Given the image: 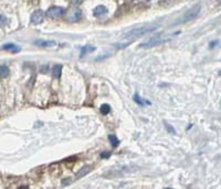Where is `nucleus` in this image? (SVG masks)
<instances>
[{"label":"nucleus","instance_id":"obj_1","mask_svg":"<svg viewBox=\"0 0 221 189\" xmlns=\"http://www.w3.org/2000/svg\"><path fill=\"white\" fill-rule=\"evenodd\" d=\"M172 37H175V35H170V37H167V38H166V35H155V37H153V38L148 39L147 41L141 43V44H139V48H151V47L157 45V44H159V43H162V42H166L168 41V40H170Z\"/></svg>","mask_w":221,"mask_h":189},{"label":"nucleus","instance_id":"obj_2","mask_svg":"<svg viewBox=\"0 0 221 189\" xmlns=\"http://www.w3.org/2000/svg\"><path fill=\"white\" fill-rule=\"evenodd\" d=\"M200 11H201V5H200V3H197V5H195L193 8H190V9L182 16V18H181L180 20L177 21L176 23H185V22H188L189 20H193V19H195V18L200 14Z\"/></svg>","mask_w":221,"mask_h":189},{"label":"nucleus","instance_id":"obj_3","mask_svg":"<svg viewBox=\"0 0 221 189\" xmlns=\"http://www.w3.org/2000/svg\"><path fill=\"white\" fill-rule=\"evenodd\" d=\"M155 30H156L155 27H151V28H147V27L136 28L128 31L124 37L127 38V39H135V38H138V37H142V35H147V33H150V32H153V31H155Z\"/></svg>","mask_w":221,"mask_h":189},{"label":"nucleus","instance_id":"obj_4","mask_svg":"<svg viewBox=\"0 0 221 189\" xmlns=\"http://www.w3.org/2000/svg\"><path fill=\"white\" fill-rule=\"evenodd\" d=\"M82 18V11L78 7H72L65 14V20L69 22H76Z\"/></svg>","mask_w":221,"mask_h":189},{"label":"nucleus","instance_id":"obj_5","mask_svg":"<svg viewBox=\"0 0 221 189\" xmlns=\"http://www.w3.org/2000/svg\"><path fill=\"white\" fill-rule=\"evenodd\" d=\"M63 14H64V8L57 7V6H52L45 12L47 17H49L51 19H57L59 17H61Z\"/></svg>","mask_w":221,"mask_h":189},{"label":"nucleus","instance_id":"obj_6","mask_svg":"<svg viewBox=\"0 0 221 189\" xmlns=\"http://www.w3.org/2000/svg\"><path fill=\"white\" fill-rule=\"evenodd\" d=\"M44 16L45 14L43 12L41 9H38L36 11H33L32 14H31V18H30V21L32 24H40L41 22L44 19Z\"/></svg>","mask_w":221,"mask_h":189},{"label":"nucleus","instance_id":"obj_7","mask_svg":"<svg viewBox=\"0 0 221 189\" xmlns=\"http://www.w3.org/2000/svg\"><path fill=\"white\" fill-rule=\"evenodd\" d=\"M107 14V8L105 6H96V7L93 9V16L96 17V18H101V17H104Z\"/></svg>","mask_w":221,"mask_h":189},{"label":"nucleus","instance_id":"obj_8","mask_svg":"<svg viewBox=\"0 0 221 189\" xmlns=\"http://www.w3.org/2000/svg\"><path fill=\"white\" fill-rule=\"evenodd\" d=\"M38 47H55L57 45V42L54 40H42V39H39L33 42Z\"/></svg>","mask_w":221,"mask_h":189},{"label":"nucleus","instance_id":"obj_9","mask_svg":"<svg viewBox=\"0 0 221 189\" xmlns=\"http://www.w3.org/2000/svg\"><path fill=\"white\" fill-rule=\"evenodd\" d=\"M91 170H92V166H90V165H87V166H83L82 168H80V170L76 173V178L84 177V176H86L89 173H91Z\"/></svg>","mask_w":221,"mask_h":189},{"label":"nucleus","instance_id":"obj_10","mask_svg":"<svg viewBox=\"0 0 221 189\" xmlns=\"http://www.w3.org/2000/svg\"><path fill=\"white\" fill-rule=\"evenodd\" d=\"M3 50L10 51V52H14V53H17V52H19V51L21 50V48L18 47L17 44H14V43H7V44L3 45Z\"/></svg>","mask_w":221,"mask_h":189},{"label":"nucleus","instance_id":"obj_11","mask_svg":"<svg viewBox=\"0 0 221 189\" xmlns=\"http://www.w3.org/2000/svg\"><path fill=\"white\" fill-rule=\"evenodd\" d=\"M61 73H62V65H61V64L53 65V68H52V74H53V77L59 79V77H61Z\"/></svg>","mask_w":221,"mask_h":189},{"label":"nucleus","instance_id":"obj_12","mask_svg":"<svg viewBox=\"0 0 221 189\" xmlns=\"http://www.w3.org/2000/svg\"><path fill=\"white\" fill-rule=\"evenodd\" d=\"M108 140H109V143H111V145L113 147H117L120 145V140L117 138V136L114 135V134H111V135H108Z\"/></svg>","mask_w":221,"mask_h":189},{"label":"nucleus","instance_id":"obj_13","mask_svg":"<svg viewBox=\"0 0 221 189\" xmlns=\"http://www.w3.org/2000/svg\"><path fill=\"white\" fill-rule=\"evenodd\" d=\"M134 101H135V103L139 105V106H144L145 104H149L150 105V102L149 101H146V100H143V98H141L138 94H135L134 95Z\"/></svg>","mask_w":221,"mask_h":189},{"label":"nucleus","instance_id":"obj_14","mask_svg":"<svg viewBox=\"0 0 221 189\" xmlns=\"http://www.w3.org/2000/svg\"><path fill=\"white\" fill-rule=\"evenodd\" d=\"M9 73H10V70H9L8 66H6V65H1L0 66V77L5 79V77H7L9 75Z\"/></svg>","mask_w":221,"mask_h":189},{"label":"nucleus","instance_id":"obj_15","mask_svg":"<svg viewBox=\"0 0 221 189\" xmlns=\"http://www.w3.org/2000/svg\"><path fill=\"white\" fill-rule=\"evenodd\" d=\"M111 112V106L108 104H102L101 105V113L102 115H107Z\"/></svg>","mask_w":221,"mask_h":189},{"label":"nucleus","instance_id":"obj_16","mask_svg":"<svg viewBox=\"0 0 221 189\" xmlns=\"http://www.w3.org/2000/svg\"><path fill=\"white\" fill-rule=\"evenodd\" d=\"M94 50H95V47L87 44V45H85V47L82 48V56L85 54V53H87V52H90V51H94Z\"/></svg>","mask_w":221,"mask_h":189},{"label":"nucleus","instance_id":"obj_17","mask_svg":"<svg viewBox=\"0 0 221 189\" xmlns=\"http://www.w3.org/2000/svg\"><path fill=\"white\" fill-rule=\"evenodd\" d=\"M8 23V20H7V17L6 16H3V14H0V28H3V27H6Z\"/></svg>","mask_w":221,"mask_h":189},{"label":"nucleus","instance_id":"obj_18","mask_svg":"<svg viewBox=\"0 0 221 189\" xmlns=\"http://www.w3.org/2000/svg\"><path fill=\"white\" fill-rule=\"evenodd\" d=\"M164 124H165V127H166V129H167V132H168V133H170V134H176V129H175V128H174L172 126L169 125V124H168V123H166V122H165Z\"/></svg>","mask_w":221,"mask_h":189},{"label":"nucleus","instance_id":"obj_19","mask_svg":"<svg viewBox=\"0 0 221 189\" xmlns=\"http://www.w3.org/2000/svg\"><path fill=\"white\" fill-rule=\"evenodd\" d=\"M72 182V179L70 178H68V179H63L62 182H61V185L63 186V187H66V186H69V185H71Z\"/></svg>","mask_w":221,"mask_h":189},{"label":"nucleus","instance_id":"obj_20","mask_svg":"<svg viewBox=\"0 0 221 189\" xmlns=\"http://www.w3.org/2000/svg\"><path fill=\"white\" fill-rule=\"evenodd\" d=\"M111 156V152H105V153H102L101 154V158H103V159H106Z\"/></svg>","mask_w":221,"mask_h":189},{"label":"nucleus","instance_id":"obj_21","mask_svg":"<svg viewBox=\"0 0 221 189\" xmlns=\"http://www.w3.org/2000/svg\"><path fill=\"white\" fill-rule=\"evenodd\" d=\"M81 2H82V0H72V3H74V5H78Z\"/></svg>","mask_w":221,"mask_h":189},{"label":"nucleus","instance_id":"obj_22","mask_svg":"<svg viewBox=\"0 0 221 189\" xmlns=\"http://www.w3.org/2000/svg\"><path fill=\"white\" fill-rule=\"evenodd\" d=\"M138 1H146V0H138Z\"/></svg>","mask_w":221,"mask_h":189}]
</instances>
